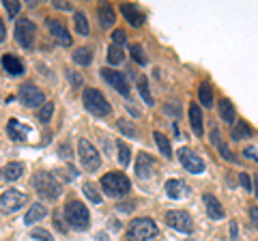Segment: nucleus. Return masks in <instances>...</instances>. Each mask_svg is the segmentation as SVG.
Returning <instances> with one entry per match:
<instances>
[{
    "label": "nucleus",
    "mask_w": 258,
    "mask_h": 241,
    "mask_svg": "<svg viewBox=\"0 0 258 241\" xmlns=\"http://www.w3.org/2000/svg\"><path fill=\"white\" fill-rule=\"evenodd\" d=\"M101 190L110 198H123L132 192V181L123 172H108L101 176Z\"/></svg>",
    "instance_id": "1"
},
{
    "label": "nucleus",
    "mask_w": 258,
    "mask_h": 241,
    "mask_svg": "<svg viewBox=\"0 0 258 241\" xmlns=\"http://www.w3.org/2000/svg\"><path fill=\"white\" fill-rule=\"evenodd\" d=\"M64 218H67L69 226L76 230H86L91 226V215H88V209L84 203L80 200H71V203L64 205Z\"/></svg>",
    "instance_id": "2"
},
{
    "label": "nucleus",
    "mask_w": 258,
    "mask_h": 241,
    "mask_svg": "<svg viewBox=\"0 0 258 241\" xmlns=\"http://www.w3.org/2000/svg\"><path fill=\"white\" fill-rule=\"evenodd\" d=\"M32 188L43 200H58L60 196V183L50 172H37L32 176Z\"/></svg>",
    "instance_id": "3"
},
{
    "label": "nucleus",
    "mask_w": 258,
    "mask_h": 241,
    "mask_svg": "<svg viewBox=\"0 0 258 241\" xmlns=\"http://www.w3.org/2000/svg\"><path fill=\"white\" fill-rule=\"evenodd\" d=\"M82 103H84V108L91 112V114H95V116H108L112 112L110 101L103 97L101 91H97V88H84Z\"/></svg>",
    "instance_id": "4"
},
{
    "label": "nucleus",
    "mask_w": 258,
    "mask_h": 241,
    "mask_svg": "<svg viewBox=\"0 0 258 241\" xmlns=\"http://www.w3.org/2000/svg\"><path fill=\"white\" fill-rule=\"evenodd\" d=\"M153 237H157V224L151 218H136L129 222V228H127L129 241H149Z\"/></svg>",
    "instance_id": "5"
},
{
    "label": "nucleus",
    "mask_w": 258,
    "mask_h": 241,
    "mask_svg": "<svg viewBox=\"0 0 258 241\" xmlns=\"http://www.w3.org/2000/svg\"><path fill=\"white\" fill-rule=\"evenodd\" d=\"M78 157H80V162H82L84 170H88V172H93L101 166L99 151H97L86 138H80V142H78Z\"/></svg>",
    "instance_id": "6"
},
{
    "label": "nucleus",
    "mask_w": 258,
    "mask_h": 241,
    "mask_svg": "<svg viewBox=\"0 0 258 241\" xmlns=\"http://www.w3.org/2000/svg\"><path fill=\"white\" fill-rule=\"evenodd\" d=\"M28 203V198L24 192L20 190H15V188H9V190H5L3 194H0V209L7 213H15V211H20V209Z\"/></svg>",
    "instance_id": "7"
},
{
    "label": "nucleus",
    "mask_w": 258,
    "mask_h": 241,
    "mask_svg": "<svg viewBox=\"0 0 258 241\" xmlns=\"http://www.w3.org/2000/svg\"><path fill=\"white\" fill-rule=\"evenodd\" d=\"M35 37H37L35 22H30V20H18V24H15V39H18V43L22 47H26V50H30V47L35 45Z\"/></svg>",
    "instance_id": "8"
},
{
    "label": "nucleus",
    "mask_w": 258,
    "mask_h": 241,
    "mask_svg": "<svg viewBox=\"0 0 258 241\" xmlns=\"http://www.w3.org/2000/svg\"><path fill=\"white\" fill-rule=\"evenodd\" d=\"M166 222H168V226H172L174 230H179V232H185V235H189V232H194V220H191V215L187 211H168L166 213Z\"/></svg>",
    "instance_id": "9"
},
{
    "label": "nucleus",
    "mask_w": 258,
    "mask_h": 241,
    "mask_svg": "<svg viewBox=\"0 0 258 241\" xmlns=\"http://www.w3.org/2000/svg\"><path fill=\"white\" fill-rule=\"evenodd\" d=\"M176 157H179V162L187 168L189 172H203L205 170V159L200 157L196 151L189 149V147H181L179 149V153H176Z\"/></svg>",
    "instance_id": "10"
},
{
    "label": "nucleus",
    "mask_w": 258,
    "mask_h": 241,
    "mask_svg": "<svg viewBox=\"0 0 258 241\" xmlns=\"http://www.w3.org/2000/svg\"><path fill=\"white\" fill-rule=\"evenodd\" d=\"M20 99L22 103H26L28 108H39L45 103V95L41 88H37L35 84H22L20 86Z\"/></svg>",
    "instance_id": "11"
},
{
    "label": "nucleus",
    "mask_w": 258,
    "mask_h": 241,
    "mask_svg": "<svg viewBox=\"0 0 258 241\" xmlns=\"http://www.w3.org/2000/svg\"><path fill=\"white\" fill-rule=\"evenodd\" d=\"M101 76H103V80H106L112 88H116L123 97H129V91H132V88H129L127 78L120 74V71H112V69L106 67V69H101Z\"/></svg>",
    "instance_id": "12"
},
{
    "label": "nucleus",
    "mask_w": 258,
    "mask_h": 241,
    "mask_svg": "<svg viewBox=\"0 0 258 241\" xmlns=\"http://www.w3.org/2000/svg\"><path fill=\"white\" fill-rule=\"evenodd\" d=\"M47 28H50L52 37H54L62 47H69L71 43H74V39H71L69 30L64 28V24H62L60 20H50V22H47Z\"/></svg>",
    "instance_id": "13"
},
{
    "label": "nucleus",
    "mask_w": 258,
    "mask_h": 241,
    "mask_svg": "<svg viewBox=\"0 0 258 241\" xmlns=\"http://www.w3.org/2000/svg\"><path fill=\"white\" fill-rule=\"evenodd\" d=\"M155 172V159H153L149 153H140L138 159H136V174L140 179H149Z\"/></svg>",
    "instance_id": "14"
},
{
    "label": "nucleus",
    "mask_w": 258,
    "mask_h": 241,
    "mask_svg": "<svg viewBox=\"0 0 258 241\" xmlns=\"http://www.w3.org/2000/svg\"><path fill=\"white\" fill-rule=\"evenodd\" d=\"M7 134H9V138L13 142H24L28 138L30 130H28V125L20 123L18 118H9V123H7Z\"/></svg>",
    "instance_id": "15"
},
{
    "label": "nucleus",
    "mask_w": 258,
    "mask_h": 241,
    "mask_svg": "<svg viewBox=\"0 0 258 241\" xmlns=\"http://www.w3.org/2000/svg\"><path fill=\"white\" fill-rule=\"evenodd\" d=\"M203 203H205V209H207V215L211 220H224V215H226V211H224V207H222V203L217 200L213 194H205L203 196Z\"/></svg>",
    "instance_id": "16"
},
{
    "label": "nucleus",
    "mask_w": 258,
    "mask_h": 241,
    "mask_svg": "<svg viewBox=\"0 0 258 241\" xmlns=\"http://www.w3.org/2000/svg\"><path fill=\"white\" fill-rule=\"evenodd\" d=\"M166 194L172 200H181V198H185L189 194V188L185 186L181 179H168L166 181Z\"/></svg>",
    "instance_id": "17"
},
{
    "label": "nucleus",
    "mask_w": 258,
    "mask_h": 241,
    "mask_svg": "<svg viewBox=\"0 0 258 241\" xmlns=\"http://www.w3.org/2000/svg\"><path fill=\"white\" fill-rule=\"evenodd\" d=\"M120 11H123V15L127 18V22L132 24V26H142L144 24V13L134 3H129V5L125 3L123 7H120Z\"/></svg>",
    "instance_id": "18"
},
{
    "label": "nucleus",
    "mask_w": 258,
    "mask_h": 241,
    "mask_svg": "<svg viewBox=\"0 0 258 241\" xmlns=\"http://www.w3.org/2000/svg\"><path fill=\"white\" fill-rule=\"evenodd\" d=\"M189 120H191V130L196 136H203L205 127H203V110H200L198 103H191L189 106Z\"/></svg>",
    "instance_id": "19"
},
{
    "label": "nucleus",
    "mask_w": 258,
    "mask_h": 241,
    "mask_svg": "<svg viewBox=\"0 0 258 241\" xmlns=\"http://www.w3.org/2000/svg\"><path fill=\"white\" fill-rule=\"evenodd\" d=\"M3 67H5L7 74H11V76H20V74H24L22 61L18 58V56H13V54H5V56H3Z\"/></svg>",
    "instance_id": "20"
},
{
    "label": "nucleus",
    "mask_w": 258,
    "mask_h": 241,
    "mask_svg": "<svg viewBox=\"0 0 258 241\" xmlns=\"http://www.w3.org/2000/svg\"><path fill=\"white\" fill-rule=\"evenodd\" d=\"M47 215V209H45V205L43 203H32L30 205V209H28V213H26V218H24V222L28 224H35V222H39V220H43Z\"/></svg>",
    "instance_id": "21"
},
{
    "label": "nucleus",
    "mask_w": 258,
    "mask_h": 241,
    "mask_svg": "<svg viewBox=\"0 0 258 241\" xmlns=\"http://www.w3.org/2000/svg\"><path fill=\"white\" fill-rule=\"evenodd\" d=\"M97 18H99V24L103 28H110L112 24L116 22V13H114V9H112L110 5H101L99 9H97Z\"/></svg>",
    "instance_id": "22"
},
{
    "label": "nucleus",
    "mask_w": 258,
    "mask_h": 241,
    "mask_svg": "<svg viewBox=\"0 0 258 241\" xmlns=\"http://www.w3.org/2000/svg\"><path fill=\"white\" fill-rule=\"evenodd\" d=\"M211 142L217 147V151H220V155L226 159V162H235V155H232V151L228 149V144H226L222 138H220V132L213 130L211 132Z\"/></svg>",
    "instance_id": "23"
},
{
    "label": "nucleus",
    "mask_w": 258,
    "mask_h": 241,
    "mask_svg": "<svg viewBox=\"0 0 258 241\" xmlns=\"http://www.w3.org/2000/svg\"><path fill=\"white\" fill-rule=\"evenodd\" d=\"M217 110H220V116L224 123H235V118H237V112H235V106L228 101V99H220V106H217Z\"/></svg>",
    "instance_id": "24"
},
{
    "label": "nucleus",
    "mask_w": 258,
    "mask_h": 241,
    "mask_svg": "<svg viewBox=\"0 0 258 241\" xmlns=\"http://www.w3.org/2000/svg\"><path fill=\"white\" fill-rule=\"evenodd\" d=\"M3 179H7V181H18L20 176L24 174V164H20V162H11V164H7L5 168H3Z\"/></svg>",
    "instance_id": "25"
},
{
    "label": "nucleus",
    "mask_w": 258,
    "mask_h": 241,
    "mask_svg": "<svg viewBox=\"0 0 258 241\" xmlns=\"http://www.w3.org/2000/svg\"><path fill=\"white\" fill-rule=\"evenodd\" d=\"M74 63L76 65H82V67H86V65H91V61H93V54H91V47H78V50L74 52Z\"/></svg>",
    "instance_id": "26"
},
{
    "label": "nucleus",
    "mask_w": 258,
    "mask_h": 241,
    "mask_svg": "<svg viewBox=\"0 0 258 241\" xmlns=\"http://www.w3.org/2000/svg\"><path fill=\"white\" fill-rule=\"evenodd\" d=\"M153 138H155V142H157V149L164 153V157H170L172 155V147H170V140L166 138L161 132H155L153 134Z\"/></svg>",
    "instance_id": "27"
},
{
    "label": "nucleus",
    "mask_w": 258,
    "mask_h": 241,
    "mask_svg": "<svg viewBox=\"0 0 258 241\" xmlns=\"http://www.w3.org/2000/svg\"><path fill=\"white\" fill-rule=\"evenodd\" d=\"M198 99H200V106L205 108H211L213 106V88L209 84H203L198 91Z\"/></svg>",
    "instance_id": "28"
},
{
    "label": "nucleus",
    "mask_w": 258,
    "mask_h": 241,
    "mask_svg": "<svg viewBox=\"0 0 258 241\" xmlns=\"http://www.w3.org/2000/svg\"><path fill=\"white\" fill-rule=\"evenodd\" d=\"M249 136H252V132H249V127L245 120H239V123H235V130H232V140H249Z\"/></svg>",
    "instance_id": "29"
},
{
    "label": "nucleus",
    "mask_w": 258,
    "mask_h": 241,
    "mask_svg": "<svg viewBox=\"0 0 258 241\" xmlns=\"http://www.w3.org/2000/svg\"><path fill=\"white\" fill-rule=\"evenodd\" d=\"M74 22H76V30H78V35L86 37L88 33H91V26H88V20H86V13L78 11V13H76V18H74Z\"/></svg>",
    "instance_id": "30"
},
{
    "label": "nucleus",
    "mask_w": 258,
    "mask_h": 241,
    "mask_svg": "<svg viewBox=\"0 0 258 241\" xmlns=\"http://www.w3.org/2000/svg\"><path fill=\"white\" fill-rule=\"evenodd\" d=\"M116 151H118V164L120 166H129V159H132V149H129L123 140H118L116 142Z\"/></svg>",
    "instance_id": "31"
},
{
    "label": "nucleus",
    "mask_w": 258,
    "mask_h": 241,
    "mask_svg": "<svg viewBox=\"0 0 258 241\" xmlns=\"http://www.w3.org/2000/svg\"><path fill=\"white\" fill-rule=\"evenodd\" d=\"M82 192H84V196L91 200V203H95V205H99V203H101V194H99V190L95 188V183H91V181L84 183V186H82Z\"/></svg>",
    "instance_id": "32"
},
{
    "label": "nucleus",
    "mask_w": 258,
    "mask_h": 241,
    "mask_svg": "<svg viewBox=\"0 0 258 241\" xmlns=\"http://www.w3.org/2000/svg\"><path fill=\"white\" fill-rule=\"evenodd\" d=\"M123 61H125L123 50H120V47H116V45H110V47H108V63H110V65H120Z\"/></svg>",
    "instance_id": "33"
},
{
    "label": "nucleus",
    "mask_w": 258,
    "mask_h": 241,
    "mask_svg": "<svg viewBox=\"0 0 258 241\" xmlns=\"http://www.w3.org/2000/svg\"><path fill=\"white\" fill-rule=\"evenodd\" d=\"M116 127L120 132H123L125 136H129V138H136L138 136V130L134 127V123H129V120H125V118H118L116 120Z\"/></svg>",
    "instance_id": "34"
},
{
    "label": "nucleus",
    "mask_w": 258,
    "mask_h": 241,
    "mask_svg": "<svg viewBox=\"0 0 258 241\" xmlns=\"http://www.w3.org/2000/svg\"><path fill=\"white\" fill-rule=\"evenodd\" d=\"M129 52H132L134 61L138 63V65H147V56H144V52H142V45H138V43L129 45Z\"/></svg>",
    "instance_id": "35"
},
{
    "label": "nucleus",
    "mask_w": 258,
    "mask_h": 241,
    "mask_svg": "<svg viewBox=\"0 0 258 241\" xmlns=\"http://www.w3.org/2000/svg\"><path fill=\"white\" fill-rule=\"evenodd\" d=\"M5 9H7V13H9V18H15L22 9V3L20 0H5Z\"/></svg>",
    "instance_id": "36"
},
{
    "label": "nucleus",
    "mask_w": 258,
    "mask_h": 241,
    "mask_svg": "<svg viewBox=\"0 0 258 241\" xmlns=\"http://www.w3.org/2000/svg\"><path fill=\"white\" fill-rule=\"evenodd\" d=\"M52 114H54V103H43L41 112H39V120H41V123H50Z\"/></svg>",
    "instance_id": "37"
},
{
    "label": "nucleus",
    "mask_w": 258,
    "mask_h": 241,
    "mask_svg": "<svg viewBox=\"0 0 258 241\" xmlns=\"http://www.w3.org/2000/svg\"><path fill=\"white\" fill-rule=\"evenodd\" d=\"M30 237H32V239H39V241H54L52 235H50V232H47L45 228H32V230H30Z\"/></svg>",
    "instance_id": "38"
},
{
    "label": "nucleus",
    "mask_w": 258,
    "mask_h": 241,
    "mask_svg": "<svg viewBox=\"0 0 258 241\" xmlns=\"http://www.w3.org/2000/svg\"><path fill=\"white\" fill-rule=\"evenodd\" d=\"M140 95H142V99L147 101V106H153V97H151V93H149V86L144 80H140Z\"/></svg>",
    "instance_id": "39"
},
{
    "label": "nucleus",
    "mask_w": 258,
    "mask_h": 241,
    "mask_svg": "<svg viewBox=\"0 0 258 241\" xmlns=\"http://www.w3.org/2000/svg\"><path fill=\"white\" fill-rule=\"evenodd\" d=\"M67 78H69V82H71V86H82V76L80 74H76V71H71V69H67Z\"/></svg>",
    "instance_id": "40"
},
{
    "label": "nucleus",
    "mask_w": 258,
    "mask_h": 241,
    "mask_svg": "<svg viewBox=\"0 0 258 241\" xmlns=\"http://www.w3.org/2000/svg\"><path fill=\"white\" fill-rule=\"evenodd\" d=\"M125 39H127L125 30H114V33H112V41H114L116 47H118V45H123V43H125Z\"/></svg>",
    "instance_id": "41"
},
{
    "label": "nucleus",
    "mask_w": 258,
    "mask_h": 241,
    "mask_svg": "<svg viewBox=\"0 0 258 241\" xmlns=\"http://www.w3.org/2000/svg\"><path fill=\"white\" fill-rule=\"evenodd\" d=\"M239 183H241V186H243L247 192L249 190H252V179H249V174H245V172H241L239 174Z\"/></svg>",
    "instance_id": "42"
},
{
    "label": "nucleus",
    "mask_w": 258,
    "mask_h": 241,
    "mask_svg": "<svg viewBox=\"0 0 258 241\" xmlns=\"http://www.w3.org/2000/svg\"><path fill=\"white\" fill-rule=\"evenodd\" d=\"M247 211H249V220H252V224H254V226H256V230H258V207H249L247 209Z\"/></svg>",
    "instance_id": "43"
},
{
    "label": "nucleus",
    "mask_w": 258,
    "mask_h": 241,
    "mask_svg": "<svg viewBox=\"0 0 258 241\" xmlns=\"http://www.w3.org/2000/svg\"><path fill=\"white\" fill-rule=\"evenodd\" d=\"M243 155H245V157H252L254 162H258V149H254V147H247V149L243 151Z\"/></svg>",
    "instance_id": "44"
},
{
    "label": "nucleus",
    "mask_w": 258,
    "mask_h": 241,
    "mask_svg": "<svg viewBox=\"0 0 258 241\" xmlns=\"http://www.w3.org/2000/svg\"><path fill=\"white\" fill-rule=\"evenodd\" d=\"M52 5L56 7V9H62V11H69V9H71L69 3H58V0H52Z\"/></svg>",
    "instance_id": "45"
},
{
    "label": "nucleus",
    "mask_w": 258,
    "mask_h": 241,
    "mask_svg": "<svg viewBox=\"0 0 258 241\" xmlns=\"http://www.w3.org/2000/svg\"><path fill=\"white\" fill-rule=\"evenodd\" d=\"M7 39V28H5V22H3V18H0V43H3Z\"/></svg>",
    "instance_id": "46"
},
{
    "label": "nucleus",
    "mask_w": 258,
    "mask_h": 241,
    "mask_svg": "<svg viewBox=\"0 0 258 241\" xmlns=\"http://www.w3.org/2000/svg\"><path fill=\"white\" fill-rule=\"evenodd\" d=\"M116 209H118V211H134V203H129V205H118Z\"/></svg>",
    "instance_id": "47"
},
{
    "label": "nucleus",
    "mask_w": 258,
    "mask_h": 241,
    "mask_svg": "<svg viewBox=\"0 0 258 241\" xmlns=\"http://www.w3.org/2000/svg\"><path fill=\"white\" fill-rule=\"evenodd\" d=\"M252 186H254V196H256V200H258V174L254 176V181H252Z\"/></svg>",
    "instance_id": "48"
},
{
    "label": "nucleus",
    "mask_w": 258,
    "mask_h": 241,
    "mask_svg": "<svg viewBox=\"0 0 258 241\" xmlns=\"http://www.w3.org/2000/svg\"><path fill=\"white\" fill-rule=\"evenodd\" d=\"M95 241H110V237L106 235V232H99V235L95 237Z\"/></svg>",
    "instance_id": "49"
},
{
    "label": "nucleus",
    "mask_w": 258,
    "mask_h": 241,
    "mask_svg": "<svg viewBox=\"0 0 258 241\" xmlns=\"http://www.w3.org/2000/svg\"><path fill=\"white\" fill-rule=\"evenodd\" d=\"M60 153H62V155H67V157H71V149H69V144H64V147L60 149Z\"/></svg>",
    "instance_id": "50"
}]
</instances>
